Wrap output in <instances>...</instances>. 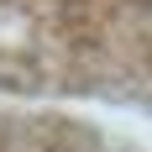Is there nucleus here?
Returning <instances> with one entry per match:
<instances>
[{"label": "nucleus", "mask_w": 152, "mask_h": 152, "mask_svg": "<svg viewBox=\"0 0 152 152\" xmlns=\"http://www.w3.org/2000/svg\"><path fill=\"white\" fill-rule=\"evenodd\" d=\"M0 94L152 115V0H0Z\"/></svg>", "instance_id": "f257e3e1"}, {"label": "nucleus", "mask_w": 152, "mask_h": 152, "mask_svg": "<svg viewBox=\"0 0 152 152\" xmlns=\"http://www.w3.org/2000/svg\"><path fill=\"white\" fill-rule=\"evenodd\" d=\"M0 152H152V147L115 137L84 115H68V105L0 94Z\"/></svg>", "instance_id": "f03ea898"}]
</instances>
